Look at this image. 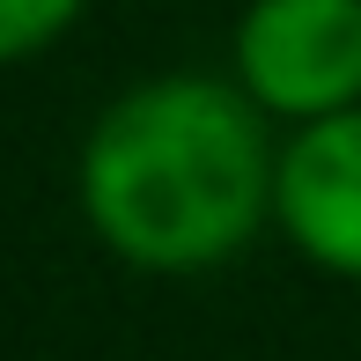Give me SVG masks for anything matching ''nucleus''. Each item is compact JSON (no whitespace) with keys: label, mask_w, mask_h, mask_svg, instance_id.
<instances>
[{"label":"nucleus","mask_w":361,"mask_h":361,"mask_svg":"<svg viewBox=\"0 0 361 361\" xmlns=\"http://www.w3.org/2000/svg\"><path fill=\"white\" fill-rule=\"evenodd\" d=\"M236 59L258 104L332 118L361 96V0H258L236 30Z\"/></svg>","instance_id":"f03ea898"},{"label":"nucleus","mask_w":361,"mask_h":361,"mask_svg":"<svg viewBox=\"0 0 361 361\" xmlns=\"http://www.w3.org/2000/svg\"><path fill=\"white\" fill-rule=\"evenodd\" d=\"M273 185L258 111L200 74L147 81L89 133V221L140 266H207L251 236Z\"/></svg>","instance_id":"f257e3e1"},{"label":"nucleus","mask_w":361,"mask_h":361,"mask_svg":"<svg viewBox=\"0 0 361 361\" xmlns=\"http://www.w3.org/2000/svg\"><path fill=\"white\" fill-rule=\"evenodd\" d=\"M281 221L310 258L361 273V111H332L281 155Z\"/></svg>","instance_id":"7ed1b4c3"},{"label":"nucleus","mask_w":361,"mask_h":361,"mask_svg":"<svg viewBox=\"0 0 361 361\" xmlns=\"http://www.w3.org/2000/svg\"><path fill=\"white\" fill-rule=\"evenodd\" d=\"M74 8H81V0H0V59H15V52H30V44H44Z\"/></svg>","instance_id":"20e7f679"}]
</instances>
